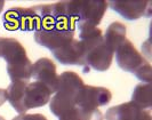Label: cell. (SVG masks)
I'll return each instance as SVG.
<instances>
[{
  "label": "cell",
  "mask_w": 152,
  "mask_h": 120,
  "mask_svg": "<svg viewBox=\"0 0 152 120\" xmlns=\"http://www.w3.org/2000/svg\"><path fill=\"white\" fill-rule=\"evenodd\" d=\"M7 101V93L6 89H1L0 88V106Z\"/></svg>",
  "instance_id": "cell-21"
},
{
  "label": "cell",
  "mask_w": 152,
  "mask_h": 120,
  "mask_svg": "<svg viewBox=\"0 0 152 120\" xmlns=\"http://www.w3.org/2000/svg\"><path fill=\"white\" fill-rule=\"evenodd\" d=\"M112 100L111 91L104 87H96L85 85L76 97L78 109H99L107 105Z\"/></svg>",
  "instance_id": "cell-9"
},
{
  "label": "cell",
  "mask_w": 152,
  "mask_h": 120,
  "mask_svg": "<svg viewBox=\"0 0 152 120\" xmlns=\"http://www.w3.org/2000/svg\"><path fill=\"white\" fill-rule=\"evenodd\" d=\"M126 26L120 22H113L107 26L105 33L103 34V40L113 54L122 41L126 40Z\"/></svg>",
  "instance_id": "cell-15"
},
{
  "label": "cell",
  "mask_w": 152,
  "mask_h": 120,
  "mask_svg": "<svg viewBox=\"0 0 152 120\" xmlns=\"http://www.w3.org/2000/svg\"><path fill=\"white\" fill-rule=\"evenodd\" d=\"M107 120H152L150 110L141 109L133 102H126L107 109Z\"/></svg>",
  "instance_id": "cell-12"
},
{
  "label": "cell",
  "mask_w": 152,
  "mask_h": 120,
  "mask_svg": "<svg viewBox=\"0 0 152 120\" xmlns=\"http://www.w3.org/2000/svg\"><path fill=\"white\" fill-rule=\"evenodd\" d=\"M13 120H47V118L41 113H33V114L23 113V114H20L18 117L14 118Z\"/></svg>",
  "instance_id": "cell-19"
},
{
  "label": "cell",
  "mask_w": 152,
  "mask_h": 120,
  "mask_svg": "<svg viewBox=\"0 0 152 120\" xmlns=\"http://www.w3.org/2000/svg\"><path fill=\"white\" fill-rule=\"evenodd\" d=\"M0 120H5V119H4V118H2V117H0Z\"/></svg>",
  "instance_id": "cell-22"
},
{
  "label": "cell",
  "mask_w": 152,
  "mask_h": 120,
  "mask_svg": "<svg viewBox=\"0 0 152 120\" xmlns=\"http://www.w3.org/2000/svg\"><path fill=\"white\" fill-rule=\"evenodd\" d=\"M75 39L73 30H58V29H40L34 32V40L38 45L56 52L68 45Z\"/></svg>",
  "instance_id": "cell-10"
},
{
  "label": "cell",
  "mask_w": 152,
  "mask_h": 120,
  "mask_svg": "<svg viewBox=\"0 0 152 120\" xmlns=\"http://www.w3.org/2000/svg\"><path fill=\"white\" fill-rule=\"evenodd\" d=\"M7 101L20 114L30 109L46 105L52 96V91L39 81H13L6 89Z\"/></svg>",
  "instance_id": "cell-2"
},
{
  "label": "cell",
  "mask_w": 152,
  "mask_h": 120,
  "mask_svg": "<svg viewBox=\"0 0 152 120\" xmlns=\"http://www.w3.org/2000/svg\"><path fill=\"white\" fill-rule=\"evenodd\" d=\"M38 15L40 29L73 30L76 21L72 16L70 1H60L52 5H38L32 7Z\"/></svg>",
  "instance_id": "cell-5"
},
{
  "label": "cell",
  "mask_w": 152,
  "mask_h": 120,
  "mask_svg": "<svg viewBox=\"0 0 152 120\" xmlns=\"http://www.w3.org/2000/svg\"><path fill=\"white\" fill-rule=\"evenodd\" d=\"M134 104L141 109L150 110L152 106V86L150 83H138L132 95V101Z\"/></svg>",
  "instance_id": "cell-17"
},
{
  "label": "cell",
  "mask_w": 152,
  "mask_h": 120,
  "mask_svg": "<svg viewBox=\"0 0 152 120\" xmlns=\"http://www.w3.org/2000/svg\"><path fill=\"white\" fill-rule=\"evenodd\" d=\"M152 2L148 0H112L107 6L115 13L128 21H135L141 17H150L152 12Z\"/></svg>",
  "instance_id": "cell-8"
},
{
  "label": "cell",
  "mask_w": 152,
  "mask_h": 120,
  "mask_svg": "<svg viewBox=\"0 0 152 120\" xmlns=\"http://www.w3.org/2000/svg\"><path fill=\"white\" fill-rule=\"evenodd\" d=\"M0 57L7 63V73L12 83L30 80L32 63L17 39L0 37Z\"/></svg>",
  "instance_id": "cell-3"
},
{
  "label": "cell",
  "mask_w": 152,
  "mask_h": 120,
  "mask_svg": "<svg viewBox=\"0 0 152 120\" xmlns=\"http://www.w3.org/2000/svg\"><path fill=\"white\" fill-rule=\"evenodd\" d=\"M75 108H77L76 96L69 91H64V90H57L49 103L50 111L57 118L62 117L63 114L71 111Z\"/></svg>",
  "instance_id": "cell-14"
},
{
  "label": "cell",
  "mask_w": 152,
  "mask_h": 120,
  "mask_svg": "<svg viewBox=\"0 0 152 120\" xmlns=\"http://www.w3.org/2000/svg\"><path fill=\"white\" fill-rule=\"evenodd\" d=\"M78 111L80 120H103V113L99 109H78Z\"/></svg>",
  "instance_id": "cell-18"
},
{
  "label": "cell",
  "mask_w": 152,
  "mask_h": 120,
  "mask_svg": "<svg viewBox=\"0 0 152 120\" xmlns=\"http://www.w3.org/2000/svg\"><path fill=\"white\" fill-rule=\"evenodd\" d=\"M72 16L78 25L97 26L107 9V2L104 0L70 1Z\"/></svg>",
  "instance_id": "cell-6"
},
{
  "label": "cell",
  "mask_w": 152,
  "mask_h": 120,
  "mask_svg": "<svg viewBox=\"0 0 152 120\" xmlns=\"http://www.w3.org/2000/svg\"><path fill=\"white\" fill-rule=\"evenodd\" d=\"M58 120H80V116H79L78 109L77 108L72 109L71 111H69L65 114H63L62 117H60Z\"/></svg>",
  "instance_id": "cell-20"
},
{
  "label": "cell",
  "mask_w": 152,
  "mask_h": 120,
  "mask_svg": "<svg viewBox=\"0 0 152 120\" xmlns=\"http://www.w3.org/2000/svg\"><path fill=\"white\" fill-rule=\"evenodd\" d=\"M115 61L119 68L130 72L137 79L145 83H150L152 79V68L143 55L134 47L133 42L126 39L114 52Z\"/></svg>",
  "instance_id": "cell-4"
},
{
  "label": "cell",
  "mask_w": 152,
  "mask_h": 120,
  "mask_svg": "<svg viewBox=\"0 0 152 120\" xmlns=\"http://www.w3.org/2000/svg\"><path fill=\"white\" fill-rule=\"evenodd\" d=\"M36 81L42 83L52 93H56L58 85V75L56 73V65L52 60L42 57L39 59L34 64H32L31 78Z\"/></svg>",
  "instance_id": "cell-11"
},
{
  "label": "cell",
  "mask_w": 152,
  "mask_h": 120,
  "mask_svg": "<svg viewBox=\"0 0 152 120\" xmlns=\"http://www.w3.org/2000/svg\"><path fill=\"white\" fill-rule=\"evenodd\" d=\"M4 26L8 30L38 31L40 22L32 8H10L4 15Z\"/></svg>",
  "instance_id": "cell-7"
},
{
  "label": "cell",
  "mask_w": 152,
  "mask_h": 120,
  "mask_svg": "<svg viewBox=\"0 0 152 120\" xmlns=\"http://www.w3.org/2000/svg\"><path fill=\"white\" fill-rule=\"evenodd\" d=\"M79 40L83 42L85 49L83 71L89 72L91 69L103 72L111 67L113 61V52L105 45L103 40V32L97 26L78 25Z\"/></svg>",
  "instance_id": "cell-1"
},
{
  "label": "cell",
  "mask_w": 152,
  "mask_h": 120,
  "mask_svg": "<svg viewBox=\"0 0 152 120\" xmlns=\"http://www.w3.org/2000/svg\"><path fill=\"white\" fill-rule=\"evenodd\" d=\"M85 83L83 81V79H81V77L79 75H77L76 72L66 71V72H63V73L58 75L57 90L69 91V93L73 94L77 97L78 93L83 89Z\"/></svg>",
  "instance_id": "cell-16"
},
{
  "label": "cell",
  "mask_w": 152,
  "mask_h": 120,
  "mask_svg": "<svg viewBox=\"0 0 152 120\" xmlns=\"http://www.w3.org/2000/svg\"><path fill=\"white\" fill-rule=\"evenodd\" d=\"M54 57L64 65H84L85 49L79 39H73L68 45L53 53Z\"/></svg>",
  "instance_id": "cell-13"
}]
</instances>
